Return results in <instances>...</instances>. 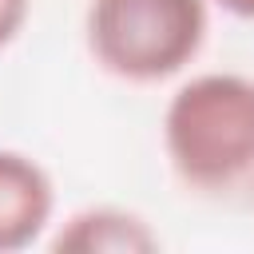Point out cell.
I'll use <instances>...</instances> for the list:
<instances>
[{
    "label": "cell",
    "instance_id": "4",
    "mask_svg": "<svg viewBox=\"0 0 254 254\" xmlns=\"http://www.w3.org/2000/svg\"><path fill=\"white\" fill-rule=\"evenodd\" d=\"M52 250H64V254H151V250H159V234L135 210L87 206V210H75L56 230Z\"/></svg>",
    "mask_w": 254,
    "mask_h": 254
},
{
    "label": "cell",
    "instance_id": "2",
    "mask_svg": "<svg viewBox=\"0 0 254 254\" xmlns=\"http://www.w3.org/2000/svg\"><path fill=\"white\" fill-rule=\"evenodd\" d=\"M210 0H91L83 36L91 60L127 83L179 75L206 44Z\"/></svg>",
    "mask_w": 254,
    "mask_h": 254
},
{
    "label": "cell",
    "instance_id": "6",
    "mask_svg": "<svg viewBox=\"0 0 254 254\" xmlns=\"http://www.w3.org/2000/svg\"><path fill=\"white\" fill-rule=\"evenodd\" d=\"M210 4H218L222 12H230L238 20H254V0H210Z\"/></svg>",
    "mask_w": 254,
    "mask_h": 254
},
{
    "label": "cell",
    "instance_id": "5",
    "mask_svg": "<svg viewBox=\"0 0 254 254\" xmlns=\"http://www.w3.org/2000/svg\"><path fill=\"white\" fill-rule=\"evenodd\" d=\"M28 12H32V0H0V52L24 32Z\"/></svg>",
    "mask_w": 254,
    "mask_h": 254
},
{
    "label": "cell",
    "instance_id": "1",
    "mask_svg": "<svg viewBox=\"0 0 254 254\" xmlns=\"http://www.w3.org/2000/svg\"><path fill=\"white\" fill-rule=\"evenodd\" d=\"M163 151L198 190H230L254 171V79L206 71L187 79L163 111Z\"/></svg>",
    "mask_w": 254,
    "mask_h": 254
},
{
    "label": "cell",
    "instance_id": "3",
    "mask_svg": "<svg viewBox=\"0 0 254 254\" xmlns=\"http://www.w3.org/2000/svg\"><path fill=\"white\" fill-rule=\"evenodd\" d=\"M56 210L52 175L24 151L0 147V254L44 238Z\"/></svg>",
    "mask_w": 254,
    "mask_h": 254
}]
</instances>
